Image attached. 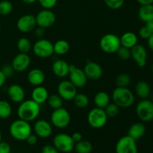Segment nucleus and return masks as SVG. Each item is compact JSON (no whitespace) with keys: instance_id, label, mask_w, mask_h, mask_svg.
<instances>
[{"instance_id":"1","label":"nucleus","mask_w":153,"mask_h":153,"mask_svg":"<svg viewBox=\"0 0 153 153\" xmlns=\"http://www.w3.org/2000/svg\"><path fill=\"white\" fill-rule=\"evenodd\" d=\"M40 113V105L31 100H24L19 103L17 108V115L19 119L27 122H31L37 119Z\"/></svg>"},{"instance_id":"2","label":"nucleus","mask_w":153,"mask_h":153,"mask_svg":"<svg viewBox=\"0 0 153 153\" xmlns=\"http://www.w3.org/2000/svg\"><path fill=\"white\" fill-rule=\"evenodd\" d=\"M9 132L13 139L19 141L25 140L32 133V128L29 122L21 119L13 121L9 127Z\"/></svg>"},{"instance_id":"3","label":"nucleus","mask_w":153,"mask_h":153,"mask_svg":"<svg viewBox=\"0 0 153 153\" xmlns=\"http://www.w3.org/2000/svg\"><path fill=\"white\" fill-rule=\"evenodd\" d=\"M113 102L120 108H128L134 102V95L128 88L117 87L112 93Z\"/></svg>"},{"instance_id":"4","label":"nucleus","mask_w":153,"mask_h":153,"mask_svg":"<svg viewBox=\"0 0 153 153\" xmlns=\"http://www.w3.org/2000/svg\"><path fill=\"white\" fill-rule=\"evenodd\" d=\"M51 124L58 128H64L70 125L71 116L68 111L64 108L53 110L50 116Z\"/></svg>"},{"instance_id":"5","label":"nucleus","mask_w":153,"mask_h":153,"mask_svg":"<svg viewBox=\"0 0 153 153\" xmlns=\"http://www.w3.org/2000/svg\"><path fill=\"white\" fill-rule=\"evenodd\" d=\"M120 46V37L114 34H106L103 35L100 39V49L105 53H116Z\"/></svg>"},{"instance_id":"6","label":"nucleus","mask_w":153,"mask_h":153,"mask_svg":"<svg viewBox=\"0 0 153 153\" xmlns=\"http://www.w3.org/2000/svg\"><path fill=\"white\" fill-rule=\"evenodd\" d=\"M108 116L104 109L94 108L89 111L88 114V124L94 128H101L105 126L108 121Z\"/></svg>"},{"instance_id":"7","label":"nucleus","mask_w":153,"mask_h":153,"mask_svg":"<svg viewBox=\"0 0 153 153\" xmlns=\"http://www.w3.org/2000/svg\"><path fill=\"white\" fill-rule=\"evenodd\" d=\"M53 146L59 151V152L69 153L74 149L75 142L70 134L59 133L54 137Z\"/></svg>"},{"instance_id":"8","label":"nucleus","mask_w":153,"mask_h":153,"mask_svg":"<svg viewBox=\"0 0 153 153\" xmlns=\"http://www.w3.org/2000/svg\"><path fill=\"white\" fill-rule=\"evenodd\" d=\"M136 114L144 123L153 120V102L149 99L141 100L136 105Z\"/></svg>"},{"instance_id":"9","label":"nucleus","mask_w":153,"mask_h":153,"mask_svg":"<svg viewBox=\"0 0 153 153\" xmlns=\"http://www.w3.org/2000/svg\"><path fill=\"white\" fill-rule=\"evenodd\" d=\"M32 50L34 55L38 58H49L54 54L53 43L47 39L40 38L34 43Z\"/></svg>"},{"instance_id":"10","label":"nucleus","mask_w":153,"mask_h":153,"mask_svg":"<svg viewBox=\"0 0 153 153\" xmlns=\"http://www.w3.org/2000/svg\"><path fill=\"white\" fill-rule=\"evenodd\" d=\"M116 153H137V146L136 140L128 134L120 137L115 146Z\"/></svg>"},{"instance_id":"11","label":"nucleus","mask_w":153,"mask_h":153,"mask_svg":"<svg viewBox=\"0 0 153 153\" xmlns=\"http://www.w3.org/2000/svg\"><path fill=\"white\" fill-rule=\"evenodd\" d=\"M58 94L65 101H70L78 94L77 88L70 80H64L60 82L57 88Z\"/></svg>"},{"instance_id":"12","label":"nucleus","mask_w":153,"mask_h":153,"mask_svg":"<svg viewBox=\"0 0 153 153\" xmlns=\"http://www.w3.org/2000/svg\"><path fill=\"white\" fill-rule=\"evenodd\" d=\"M37 26L48 28L52 26L56 21V16L51 9H43L35 16Z\"/></svg>"},{"instance_id":"13","label":"nucleus","mask_w":153,"mask_h":153,"mask_svg":"<svg viewBox=\"0 0 153 153\" xmlns=\"http://www.w3.org/2000/svg\"><path fill=\"white\" fill-rule=\"evenodd\" d=\"M68 76L70 82L77 88H83L88 82V78L84 70L73 64H70V72Z\"/></svg>"},{"instance_id":"14","label":"nucleus","mask_w":153,"mask_h":153,"mask_svg":"<svg viewBox=\"0 0 153 153\" xmlns=\"http://www.w3.org/2000/svg\"><path fill=\"white\" fill-rule=\"evenodd\" d=\"M37 26L35 16L33 14H25L21 16L16 22V28L22 33H29L35 29Z\"/></svg>"},{"instance_id":"15","label":"nucleus","mask_w":153,"mask_h":153,"mask_svg":"<svg viewBox=\"0 0 153 153\" xmlns=\"http://www.w3.org/2000/svg\"><path fill=\"white\" fill-rule=\"evenodd\" d=\"M31 64V58L26 53L19 52L14 56L11 62V67L14 72L22 73L28 69Z\"/></svg>"},{"instance_id":"16","label":"nucleus","mask_w":153,"mask_h":153,"mask_svg":"<svg viewBox=\"0 0 153 153\" xmlns=\"http://www.w3.org/2000/svg\"><path fill=\"white\" fill-rule=\"evenodd\" d=\"M131 58L139 67H144L147 61L146 48L141 44H136L131 49Z\"/></svg>"},{"instance_id":"17","label":"nucleus","mask_w":153,"mask_h":153,"mask_svg":"<svg viewBox=\"0 0 153 153\" xmlns=\"http://www.w3.org/2000/svg\"><path fill=\"white\" fill-rule=\"evenodd\" d=\"M34 134L40 138H48L52 133V125L45 120H38L34 124Z\"/></svg>"},{"instance_id":"18","label":"nucleus","mask_w":153,"mask_h":153,"mask_svg":"<svg viewBox=\"0 0 153 153\" xmlns=\"http://www.w3.org/2000/svg\"><path fill=\"white\" fill-rule=\"evenodd\" d=\"M88 79L96 81L100 79L102 76V68L101 66L94 61H88L83 69Z\"/></svg>"},{"instance_id":"19","label":"nucleus","mask_w":153,"mask_h":153,"mask_svg":"<svg viewBox=\"0 0 153 153\" xmlns=\"http://www.w3.org/2000/svg\"><path fill=\"white\" fill-rule=\"evenodd\" d=\"M7 97L10 101L14 103H20L25 100V92L23 88L19 85L13 84L10 85L7 90Z\"/></svg>"},{"instance_id":"20","label":"nucleus","mask_w":153,"mask_h":153,"mask_svg":"<svg viewBox=\"0 0 153 153\" xmlns=\"http://www.w3.org/2000/svg\"><path fill=\"white\" fill-rule=\"evenodd\" d=\"M52 70L54 75L58 78H65L68 76L70 72V64L64 60L58 59L53 62Z\"/></svg>"},{"instance_id":"21","label":"nucleus","mask_w":153,"mask_h":153,"mask_svg":"<svg viewBox=\"0 0 153 153\" xmlns=\"http://www.w3.org/2000/svg\"><path fill=\"white\" fill-rule=\"evenodd\" d=\"M49 91L45 87L40 85V86L34 87V89L31 91V100H34L37 104L42 105L47 101L49 97Z\"/></svg>"},{"instance_id":"22","label":"nucleus","mask_w":153,"mask_h":153,"mask_svg":"<svg viewBox=\"0 0 153 153\" xmlns=\"http://www.w3.org/2000/svg\"><path fill=\"white\" fill-rule=\"evenodd\" d=\"M28 82L33 86H40L43 84L45 81V74L42 70L34 68L30 70L27 76Z\"/></svg>"},{"instance_id":"23","label":"nucleus","mask_w":153,"mask_h":153,"mask_svg":"<svg viewBox=\"0 0 153 153\" xmlns=\"http://www.w3.org/2000/svg\"><path fill=\"white\" fill-rule=\"evenodd\" d=\"M146 133V126L143 123L137 122L133 123L129 127L128 135L132 137L134 140H137L141 138Z\"/></svg>"},{"instance_id":"24","label":"nucleus","mask_w":153,"mask_h":153,"mask_svg":"<svg viewBox=\"0 0 153 153\" xmlns=\"http://www.w3.org/2000/svg\"><path fill=\"white\" fill-rule=\"evenodd\" d=\"M135 94L141 100L149 99L151 93V88L148 82L146 81H139L135 85Z\"/></svg>"},{"instance_id":"25","label":"nucleus","mask_w":153,"mask_h":153,"mask_svg":"<svg viewBox=\"0 0 153 153\" xmlns=\"http://www.w3.org/2000/svg\"><path fill=\"white\" fill-rule=\"evenodd\" d=\"M120 40L121 46H125L128 49H131L133 46L137 44V41H138L137 34L131 31L123 33L122 36L120 37Z\"/></svg>"},{"instance_id":"26","label":"nucleus","mask_w":153,"mask_h":153,"mask_svg":"<svg viewBox=\"0 0 153 153\" xmlns=\"http://www.w3.org/2000/svg\"><path fill=\"white\" fill-rule=\"evenodd\" d=\"M138 17L143 22L153 19V4L140 5L138 9Z\"/></svg>"},{"instance_id":"27","label":"nucleus","mask_w":153,"mask_h":153,"mask_svg":"<svg viewBox=\"0 0 153 153\" xmlns=\"http://www.w3.org/2000/svg\"><path fill=\"white\" fill-rule=\"evenodd\" d=\"M111 98L108 94L105 91H100L97 93L94 97V102L96 107L104 109L110 103Z\"/></svg>"},{"instance_id":"28","label":"nucleus","mask_w":153,"mask_h":153,"mask_svg":"<svg viewBox=\"0 0 153 153\" xmlns=\"http://www.w3.org/2000/svg\"><path fill=\"white\" fill-rule=\"evenodd\" d=\"M70 45L65 40H58L53 44L54 54L58 55H64L70 51Z\"/></svg>"},{"instance_id":"29","label":"nucleus","mask_w":153,"mask_h":153,"mask_svg":"<svg viewBox=\"0 0 153 153\" xmlns=\"http://www.w3.org/2000/svg\"><path fill=\"white\" fill-rule=\"evenodd\" d=\"M16 47L19 52L28 54L32 49V45L29 39L25 37H22L17 40Z\"/></svg>"},{"instance_id":"30","label":"nucleus","mask_w":153,"mask_h":153,"mask_svg":"<svg viewBox=\"0 0 153 153\" xmlns=\"http://www.w3.org/2000/svg\"><path fill=\"white\" fill-rule=\"evenodd\" d=\"M46 102H47L49 108H51L53 110H55V109L63 107L64 100L58 94H52V95H49Z\"/></svg>"},{"instance_id":"31","label":"nucleus","mask_w":153,"mask_h":153,"mask_svg":"<svg viewBox=\"0 0 153 153\" xmlns=\"http://www.w3.org/2000/svg\"><path fill=\"white\" fill-rule=\"evenodd\" d=\"M92 143L88 140H82L75 143L74 150L77 153H91L92 152Z\"/></svg>"},{"instance_id":"32","label":"nucleus","mask_w":153,"mask_h":153,"mask_svg":"<svg viewBox=\"0 0 153 153\" xmlns=\"http://www.w3.org/2000/svg\"><path fill=\"white\" fill-rule=\"evenodd\" d=\"M73 100L74 102L75 105L79 108H85L88 107L90 102L88 96L85 94H82V93L76 94Z\"/></svg>"},{"instance_id":"33","label":"nucleus","mask_w":153,"mask_h":153,"mask_svg":"<svg viewBox=\"0 0 153 153\" xmlns=\"http://www.w3.org/2000/svg\"><path fill=\"white\" fill-rule=\"evenodd\" d=\"M12 107L6 100H0V118L7 119L11 115Z\"/></svg>"},{"instance_id":"34","label":"nucleus","mask_w":153,"mask_h":153,"mask_svg":"<svg viewBox=\"0 0 153 153\" xmlns=\"http://www.w3.org/2000/svg\"><path fill=\"white\" fill-rule=\"evenodd\" d=\"M115 83H116L117 87L127 88L131 83V77L128 73H120L117 76Z\"/></svg>"},{"instance_id":"35","label":"nucleus","mask_w":153,"mask_h":153,"mask_svg":"<svg viewBox=\"0 0 153 153\" xmlns=\"http://www.w3.org/2000/svg\"><path fill=\"white\" fill-rule=\"evenodd\" d=\"M13 4L8 0H1L0 1V15L6 16L10 14L13 10Z\"/></svg>"},{"instance_id":"36","label":"nucleus","mask_w":153,"mask_h":153,"mask_svg":"<svg viewBox=\"0 0 153 153\" xmlns=\"http://www.w3.org/2000/svg\"><path fill=\"white\" fill-rule=\"evenodd\" d=\"M120 109V108L117 105L115 104L114 102H110L105 108L104 111L108 117H115L119 114Z\"/></svg>"},{"instance_id":"37","label":"nucleus","mask_w":153,"mask_h":153,"mask_svg":"<svg viewBox=\"0 0 153 153\" xmlns=\"http://www.w3.org/2000/svg\"><path fill=\"white\" fill-rule=\"evenodd\" d=\"M117 55L123 61H128L131 58V49L120 46V47L117 51Z\"/></svg>"},{"instance_id":"38","label":"nucleus","mask_w":153,"mask_h":153,"mask_svg":"<svg viewBox=\"0 0 153 153\" xmlns=\"http://www.w3.org/2000/svg\"><path fill=\"white\" fill-rule=\"evenodd\" d=\"M104 2L109 8L112 10H117L123 7L125 0H104Z\"/></svg>"},{"instance_id":"39","label":"nucleus","mask_w":153,"mask_h":153,"mask_svg":"<svg viewBox=\"0 0 153 153\" xmlns=\"http://www.w3.org/2000/svg\"><path fill=\"white\" fill-rule=\"evenodd\" d=\"M43 9H52L56 5L58 0H37Z\"/></svg>"},{"instance_id":"40","label":"nucleus","mask_w":153,"mask_h":153,"mask_svg":"<svg viewBox=\"0 0 153 153\" xmlns=\"http://www.w3.org/2000/svg\"><path fill=\"white\" fill-rule=\"evenodd\" d=\"M138 34L142 39L147 40V39L150 37V35L152 34V33H151L150 31H149V30L146 28V26L144 25V26L141 27V28H140V30H139V31H138Z\"/></svg>"},{"instance_id":"41","label":"nucleus","mask_w":153,"mask_h":153,"mask_svg":"<svg viewBox=\"0 0 153 153\" xmlns=\"http://www.w3.org/2000/svg\"><path fill=\"white\" fill-rule=\"evenodd\" d=\"M1 70L2 71V73H4V76H6V78L10 77V76L13 75V72H14V70H13L11 65H7H7L3 66L2 68L1 69Z\"/></svg>"},{"instance_id":"42","label":"nucleus","mask_w":153,"mask_h":153,"mask_svg":"<svg viewBox=\"0 0 153 153\" xmlns=\"http://www.w3.org/2000/svg\"><path fill=\"white\" fill-rule=\"evenodd\" d=\"M41 153H59V151L53 145H45L42 148Z\"/></svg>"},{"instance_id":"43","label":"nucleus","mask_w":153,"mask_h":153,"mask_svg":"<svg viewBox=\"0 0 153 153\" xmlns=\"http://www.w3.org/2000/svg\"><path fill=\"white\" fill-rule=\"evenodd\" d=\"M11 147L10 144L5 141L0 142V153H10Z\"/></svg>"},{"instance_id":"44","label":"nucleus","mask_w":153,"mask_h":153,"mask_svg":"<svg viewBox=\"0 0 153 153\" xmlns=\"http://www.w3.org/2000/svg\"><path fill=\"white\" fill-rule=\"evenodd\" d=\"M37 137H37L35 134H32V133H31V134L27 137L25 141L28 143V144L33 146V145H35L36 143H37Z\"/></svg>"},{"instance_id":"45","label":"nucleus","mask_w":153,"mask_h":153,"mask_svg":"<svg viewBox=\"0 0 153 153\" xmlns=\"http://www.w3.org/2000/svg\"><path fill=\"white\" fill-rule=\"evenodd\" d=\"M34 31L36 37H38L39 39L42 38L45 34V28H41V27L37 26V28H35V29L34 30Z\"/></svg>"},{"instance_id":"46","label":"nucleus","mask_w":153,"mask_h":153,"mask_svg":"<svg viewBox=\"0 0 153 153\" xmlns=\"http://www.w3.org/2000/svg\"><path fill=\"white\" fill-rule=\"evenodd\" d=\"M71 137L72 138H73V141L75 142V143H78V142L83 140V139H82V134H81L80 132H79V131H76V132L73 133V134L71 135Z\"/></svg>"},{"instance_id":"47","label":"nucleus","mask_w":153,"mask_h":153,"mask_svg":"<svg viewBox=\"0 0 153 153\" xmlns=\"http://www.w3.org/2000/svg\"><path fill=\"white\" fill-rule=\"evenodd\" d=\"M6 79H7V78H6V76H4V73H2V71L0 69V88H2L3 85H4V83L6 82Z\"/></svg>"},{"instance_id":"48","label":"nucleus","mask_w":153,"mask_h":153,"mask_svg":"<svg viewBox=\"0 0 153 153\" xmlns=\"http://www.w3.org/2000/svg\"><path fill=\"white\" fill-rule=\"evenodd\" d=\"M145 26H146V28H147V29L149 30V31L152 34L153 33V19L145 22Z\"/></svg>"},{"instance_id":"49","label":"nucleus","mask_w":153,"mask_h":153,"mask_svg":"<svg viewBox=\"0 0 153 153\" xmlns=\"http://www.w3.org/2000/svg\"><path fill=\"white\" fill-rule=\"evenodd\" d=\"M147 45L151 51L153 52V33L150 35V37L147 39Z\"/></svg>"},{"instance_id":"50","label":"nucleus","mask_w":153,"mask_h":153,"mask_svg":"<svg viewBox=\"0 0 153 153\" xmlns=\"http://www.w3.org/2000/svg\"><path fill=\"white\" fill-rule=\"evenodd\" d=\"M140 5L144 4H153V0H136Z\"/></svg>"},{"instance_id":"51","label":"nucleus","mask_w":153,"mask_h":153,"mask_svg":"<svg viewBox=\"0 0 153 153\" xmlns=\"http://www.w3.org/2000/svg\"><path fill=\"white\" fill-rule=\"evenodd\" d=\"M37 0H22V2H24L25 4H33V3H34L35 1H37Z\"/></svg>"},{"instance_id":"52","label":"nucleus","mask_w":153,"mask_h":153,"mask_svg":"<svg viewBox=\"0 0 153 153\" xmlns=\"http://www.w3.org/2000/svg\"><path fill=\"white\" fill-rule=\"evenodd\" d=\"M149 100H151V101L153 102V91H151L150 94H149Z\"/></svg>"},{"instance_id":"53","label":"nucleus","mask_w":153,"mask_h":153,"mask_svg":"<svg viewBox=\"0 0 153 153\" xmlns=\"http://www.w3.org/2000/svg\"><path fill=\"white\" fill-rule=\"evenodd\" d=\"M151 71H152V73H153V64H152V66H151Z\"/></svg>"},{"instance_id":"54","label":"nucleus","mask_w":153,"mask_h":153,"mask_svg":"<svg viewBox=\"0 0 153 153\" xmlns=\"http://www.w3.org/2000/svg\"><path fill=\"white\" fill-rule=\"evenodd\" d=\"M1 141V131H0V142Z\"/></svg>"},{"instance_id":"55","label":"nucleus","mask_w":153,"mask_h":153,"mask_svg":"<svg viewBox=\"0 0 153 153\" xmlns=\"http://www.w3.org/2000/svg\"><path fill=\"white\" fill-rule=\"evenodd\" d=\"M1 24H0V31H1Z\"/></svg>"},{"instance_id":"56","label":"nucleus","mask_w":153,"mask_h":153,"mask_svg":"<svg viewBox=\"0 0 153 153\" xmlns=\"http://www.w3.org/2000/svg\"><path fill=\"white\" fill-rule=\"evenodd\" d=\"M152 128H153V126H152Z\"/></svg>"}]
</instances>
